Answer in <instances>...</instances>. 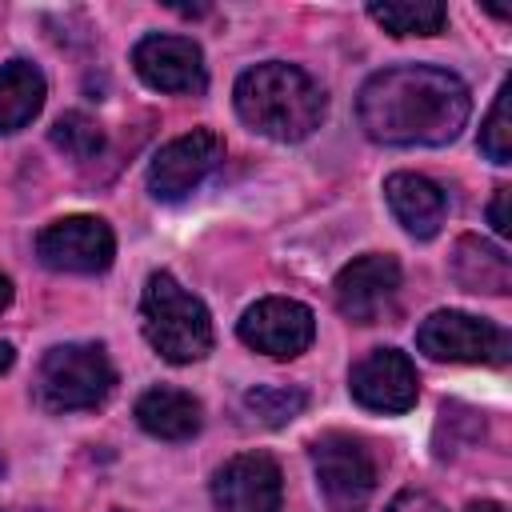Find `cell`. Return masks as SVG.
Listing matches in <instances>:
<instances>
[{"label": "cell", "instance_id": "1", "mask_svg": "<svg viewBox=\"0 0 512 512\" xmlns=\"http://www.w3.org/2000/svg\"><path fill=\"white\" fill-rule=\"evenodd\" d=\"M472 112L468 84L436 64H392L364 80L356 120L384 148H444Z\"/></svg>", "mask_w": 512, "mask_h": 512}, {"label": "cell", "instance_id": "2", "mask_svg": "<svg viewBox=\"0 0 512 512\" xmlns=\"http://www.w3.org/2000/svg\"><path fill=\"white\" fill-rule=\"evenodd\" d=\"M232 104H236V116L252 132L280 140V144L308 140L328 112L324 88L304 68L284 64V60H264L240 72L232 88Z\"/></svg>", "mask_w": 512, "mask_h": 512}, {"label": "cell", "instance_id": "3", "mask_svg": "<svg viewBox=\"0 0 512 512\" xmlns=\"http://www.w3.org/2000/svg\"><path fill=\"white\" fill-rule=\"evenodd\" d=\"M140 324L152 352L168 364H192L212 352V316L172 272H152L144 280Z\"/></svg>", "mask_w": 512, "mask_h": 512}, {"label": "cell", "instance_id": "4", "mask_svg": "<svg viewBox=\"0 0 512 512\" xmlns=\"http://www.w3.org/2000/svg\"><path fill=\"white\" fill-rule=\"evenodd\" d=\"M116 388V368L104 344H56L40 356L36 400L48 412H80L108 400Z\"/></svg>", "mask_w": 512, "mask_h": 512}, {"label": "cell", "instance_id": "5", "mask_svg": "<svg viewBox=\"0 0 512 512\" xmlns=\"http://www.w3.org/2000/svg\"><path fill=\"white\" fill-rule=\"evenodd\" d=\"M312 472L328 512H364L376 492V456L364 436L352 432H320L308 444Z\"/></svg>", "mask_w": 512, "mask_h": 512}, {"label": "cell", "instance_id": "6", "mask_svg": "<svg viewBox=\"0 0 512 512\" xmlns=\"http://www.w3.org/2000/svg\"><path fill=\"white\" fill-rule=\"evenodd\" d=\"M416 348L428 360L444 364H504L512 352V340L500 324L460 312V308H440L416 328Z\"/></svg>", "mask_w": 512, "mask_h": 512}, {"label": "cell", "instance_id": "7", "mask_svg": "<svg viewBox=\"0 0 512 512\" xmlns=\"http://www.w3.org/2000/svg\"><path fill=\"white\" fill-rule=\"evenodd\" d=\"M36 256L52 272L96 276L116 256V236L100 216H60L36 232Z\"/></svg>", "mask_w": 512, "mask_h": 512}, {"label": "cell", "instance_id": "8", "mask_svg": "<svg viewBox=\"0 0 512 512\" xmlns=\"http://www.w3.org/2000/svg\"><path fill=\"white\" fill-rule=\"evenodd\" d=\"M236 336L252 352H264L272 360H292V356L308 352V344L316 340V316L300 300L264 296L252 308H244V316L236 324Z\"/></svg>", "mask_w": 512, "mask_h": 512}, {"label": "cell", "instance_id": "9", "mask_svg": "<svg viewBox=\"0 0 512 512\" xmlns=\"http://www.w3.org/2000/svg\"><path fill=\"white\" fill-rule=\"evenodd\" d=\"M224 160V140L212 128H192L168 140L148 164V192L156 200H184Z\"/></svg>", "mask_w": 512, "mask_h": 512}, {"label": "cell", "instance_id": "10", "mask_svg": "<svg viewBox=\"0 0 512 512\" xmlns=\"http://www.w3.org/2000/svg\"><path fill=\"white\" fill-rule=\"evenodd\" d=\"M132 68L136 76L156 88V92H172V96H196L208 88V68H204V52L192 36H168V32H152L144 40H136L132 48Z\"/></svg>", "mask_w": 512, "mask_h": 512}, {"label": "cell", "instance_id": "11", "mask_svg": "<svg viewBox=\"0 0 512 512\" xmlns=\"http://www.w3.org/2000/svg\"><path fill=\"white\" fill-rule=\"evenodd\" d=\"M348 392L360 408L368 412H384V416H400L416 404L420 396V376L416 364L400 352V348H372L368 356H360L348 372Z\"/></svg>", "mask_w": 512, "mask_h": 512}, {"label": "cell", "instance_id": "12", "mask_svg": "<svg viewBox=\"0 0 512 512\" xmlns=\"http://www.w3.org/2000/svg\"><path fill=\"white\" fill-rule=\"evenodd\" d=\"M336 308L352 324H376L400 292V260L388 252H364L336 272Z\"/></svg>", "mask_w": 512, "mask_h": 512}, {"label": "cell", "instance_id": "13", "mask_svg": "<svg viewBox=\"0 0 512 512\" xmlns=\"http://www.w3.org/2000/svg\"><path fill=\"white\" fill-rule=\"evenodd\" d=\"M212 500L220 512H280L284 476L268 452H240L212 476Z\"/></svg>", "mask_w": 512, "mask_h": 512}, {"label": "cell", "instance_id": "14", "mask_svg": "<svg viewBox=\"0 0 512 512\" xmlns=\"http://www.w3.org/2000/svg\"><path fill=\"white\" fill-rule=\"evenodd\" d=\"M384 196L392 216L404 224L408 236L416 240H432L448 216V196L436 180L420 176V172H392L384 180Z\"/></svg>", "mask_w": 512, "mask_h": 512}, {"label": "cell", "instance_id": "15", "mask_svg": "<svg viewBox=\"0 0 512 512\" xmlns=\"http://www.w3.org/2000/svg\"><path fill=\"white\" fill-rule=\"evenodd\" d=\"M136 424L156 440H192L204 424V408L192 392L156 384L136 400Z\"/></svg>", "mask_w": 512, "mask_h": 512}, {"label": "cell", "instance_id": "16", "mask_svg": "<svg viewBox=\"0 0 512 512\" xmlns=\"http://www.w3.org/2000/svg\"><path fill=\"white\" fill-rule=\"evenodd\" d=\"M48 96V80L32 60H8L0 64V136H12L28 128Z\"/></svg>", "mask_w": 512, "mask_h": 512}, {"label": "cell", "instance_id": "17", "mask_svg": "<svg viewBox=\"0 0 512 512\" xmlns=\"http://www.w3.org/2000/svg\"><path fill=\"white\" fill-rule=\"evenodd\" d=\"M452 280L468 292L504 296L512 288V260L504 256V248L480 236H460L452 248Z\"/></svg>", "mask_w": 512, "mask_h": 512}, {"label": "cell", "instance_id": "18", "mask_svg": "<svg viewBox=\"0 0 512 512\" xmlns=\"http://www.w3.org/2000/svg\"><path fill=\"white\" fill-rule=\"evenodd\" d=\"M368 16L392 36H436L448 24V8L436 0H372Z\"/></svg>", "mask_w": 512, "mask_h": 512}, {"label": "cell", "instance_id": "19", "mask_svg": "<svg viewBox=\"0 0 512 512\" xmlns=\"http://www.w3.org/2000/svg\"><path fill=\"white\" fill-rule=\"evenodd\" d=\"M48 140H52L64 156H72V160H96V156L104 152V128H100L88 112H64V116L52 124Z\"/></svg>", "mask_w": 512, "mask_h": 512}, {"label": "cell", "instance_id": "20", "mask_svg": "<svg viewBox=\"0 0 512 512\" xmlns=\"http://www.w3.org/2000/svg\"><path fill=\"white\" fill-rule=\"evenodd\" d=\"M304 404H308V392L304 388H284V384H256V388H248L244 392V408L252 412V416H260L264 424H288V420H296L300 412H304Z\"/></svg>", "mask_w": 512, "mask_h": 512}, {"label": "cell", "instance_id": "21", "mask_svg": "<svg viewBox=\"0 0 512 512\" xmlns=\"http://www.w3.org/2000/svg\"><path fill=\"white\" fill-rule=\"evenodd\" d=\"M508 96H512V84L504 80L492 108H488V120L480 128V152L492 160V164H508L512 160V124H508Z\"/></svg>", "mask_w": 512, "mask_h": 512}, {"label": "cell", "instance_id": "22", "mask_svg": "<svg viewBox=\"0 0 512 512\" xmlns=\"http://www.w3.org/2000/svg\"><path fill=\"white\" fill-rule=\"evenodd\" d=\"M388 512H448V508H444L436 496H428V492H412V488H408V492H400V496L388 504ZM464 512H500V508L484 500V504H468Z\"/></svg>", "mask_w": 512, "mask_h": 512}, {"label": "cell", "instance_id": "23", "mask_svg": "<svg viewBox=\"0 0 512 512\" xmlns=\"http://www.w3.org/2000/svg\"><path fill=\"white\" fill-rule=\"evenodd\" d=\"M508 200H512V188H508V184H500V188L492 192V204H488V224L496 228V236H508V232H512Z\"/></svg>", "mask_w": 512, "mask_h": 512}, {"label": "cell", "instance_id": "24", "mask_svg": "<svg viewBox=\"0 0 512 512\" xmlns=\"http://www.w3.org/2000/svg\"><path fill=\"white\" fill-rule=\"evenodd\" d=\"M12 364H16V348H12L8 340H0V376H4Z\"/></svg>", "mask_w": 512, "mask_h": 512}, {"label": "cell", "instance_id": "25", "mask_svg": "<svg viewBox=\"0 0 512 512\" xmlns=\"http://www.w3.org/2000/svg\"><path fill=\"white\" fill-rule=\"evenodd\" d=\"M8 304H12V280H8L4 272H0V312H4Z\"/></svg>", "mask_w": 512, "mask_h": 512}, {"label": "cell", "instance_id": "26", "mask_svg": "<svg viewBox=\"0 0 512 512\" xmlns=\"http://www.w3.org/2000/svg\"><path fill=\"white\" fill-rule=\"evenodd\" d=\"M116 512H120V508H116Z\"/></svg>", "mask_w": 512, "mask_h": 512}, {"label": "cell", "instance_id": "27", "mask_svg": "<svg viewBox=\"0 0 512 512\" xmlns=\"http://www.w3.org/2000/svg\"><path fill=\"white\" fill-rule=\"evenodd\" d=\"M0 512H4V508H0Z\"/></svg>", "mask_w": 512, "mask_h": 512}]
</instances>
